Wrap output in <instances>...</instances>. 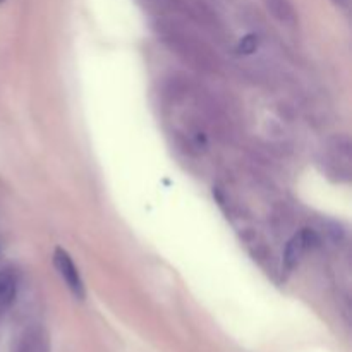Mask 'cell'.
<instances>
[{"label":"cell","instance_id":"obj_1","mask_svg":"<svg viewBox=\"0 0 352 352\" xmlns=\"http://www.w3.org/2000/svg\"><path fill=\"white\" fill-rule=\"evenodd\" d=\"M158 33L164 38L165 43L172 48L177 55H181L186 62L199 69H210L212 67V55L208 54L205 47L186 33L182 28H179L174 23H160L158 26Z\"/></svg>","mask_w":352,"mask_h":352},{"label":"cell","instance_id":"obj_2","mask_svg":"<svg viewBox=\"0 0 352 352\" xmlns=\"http://www.w3.org/2000/svg\"><path fill=\"white\" fill-rule=\"evenodd\" d=\"M54 265L57 268L60 278L69 287V291L78 299H85V284H82L78 267L74 265L72 258L69 256L67 251H64L62 248H57L54 253Z\"/></svg>","mask_w":352,"mask_h":352},{"label":"cell","instance_id":"obj_3","mask_svg":"<svg viewBox=\"0 0 352 352\" xmlns=\"http://www.w3.org/2000/svg\"><path fill=\"white\" fill-rule=\"evenodd\" d=\"M315 243H316V236L315 232H311V230L305 229L299 234H296V236L289 241L287 246H285V251H284L285 267H287L289 270L294 268L296 265L301 261L302 254L306 253V250L311 248Z\"/></svg>","mask_w":352,"mask_h":352},{"label":"cell","instance_id":"obj_4","mask_svg":"<svg viewBox=\"0 0 352 352\" xmlns=\"http://www.w3.org/2000/svg\"><path fill=\"white\" fill-rule=\"evenodd\" d=\"M17 292V278L12 270H0V311L9 308Z\"/></svg>","mask_w":352,"mask_h":352},{"label":"cell","instance_id":"obj_5","mask_svg":"<svg viewBox=\"0 0 352 352\" xmlns=\"http://www.w3.org/2000/svg\"><path fill=\"white\" fill-rule=\"evenodd\" d=\"M267 7L272 12V16L282 24L294 26L298 23V14H296L294 6L289 0H267Z\"/></svg>","mask_w":352,"mask_h":352},{"label":"cell","instance_id":"obj_6","mask_svg":"<svg viewBox=\"0 0 352 352\" xmlns=\"http://www.w3.org/2000/svg\"><path fill=\"white\" fill-rule=\"evenodd\" d=\"M256 48H258V40H256V36H253V34L243 38L239 43L241 54H253V52H256Z\"/></svg>","mask_w":352,"mask_h":352},{"label":"cell","instance_id":"obj_7","mask_svg":"<svg viewBox=\"0 0 352 352\" xmlns=\"http://www.w3.org/2000/svg\"><path fill=\"white\" fill-rule=\"evenodd\" d=\"M333 2H337L339 6H347V2H349V0H333Z\"/></svg>","mask_w":352,"mask_h":352},{"label":"cell","instance_id":"obj_8","mask_svg":"<svg viewBox=\"0 0 352 352\" xmlns=\"http://www.w3.org/2000/svg\"><path fill=\"white\" fill-rule=\"evenodd\" d=\"M0 2H2V0H0Z\"/></svg>","mask_w":352,"mask_h":352}]
</instances>
